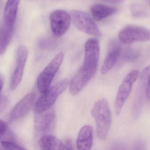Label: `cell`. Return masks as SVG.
Masks as SVG:
<instances>
[{
  "mask_svg": "<svg viewBox=\"0 0 150 150\" xmlns=\"http://www.w3.org/2000/svg\"><path fill=\"white\" fill-rule=\"evenodd\" d=\"M84 60L78 73L90 81L95 75L99 58L100 47L96 38H91L84 45Z\"/></svg>",
  "mask_w": 150,
  "mask_h": 150,
  "instance_id": "obj_1",
  "label": "cell"
},
{
  "mask_svg": "<svg viewBox=\"0 0 150 150\" xmlns=\"http://www.w3.org/2000/svg\"><path fill=\"white\" fill-rule=\"evenodd\" d=\"M92 114L96 121L97 134L98 139L105 140L107 136L111 123V114L107 100H98L93 107Z\"/></svg>",
  "mask_w": 150,
  "mask_h": 150,
  "instance_id": "obj_2",
  "label": "cell"
},
{
  "mask_svg": "<svg viewBox=\"0 0 150 150\" xmlns=\"http://www.w3.org/2000/svg\"><path fill=\"white\" fill-rule=\"evenodd\" d=\"M69 82L67 79L61 80L42 93L34 105L35 113H40L51 108L59 96L67 89Z\"/></svg>",
  "mask_w": 150,
  "mask_h": 150,
  "instance_id": "obj_3",
  "label": "cell"
},
{
  "mask_svg": "<svg viewBox=\"0 0 150 150\" xmlns=\"http://www.w3.org/2000/svg\"><path fill=\"white\" fill-rule=\"evenodd\" d=\"M139 75V71L136 70L130 71L124 77L121 84L120 85L115 98V108L116 115H120L129 97L133 85L136 81Z\"/></svg>",
  "mask_w": 150,
  "mask_h": 150,
  "instance_id": "obj_4",
  "label": "cell"
},
{
  "mask_svg": "<svg viewBox=\"0 0 150 150\" xmlns=\"http://www.w3.org/2000/svg\"><path fill=\"white\" fill-rule=\"evenodd\" d=\"M64 58L63 53L61 52L56 55L39 76L37 85L39 91L41 93L50 87L51 82L61 65Z\"/></svg>",
  "mask_w": 150,
  "mask_h": 150,
  "instance_id": "obj_5",
  "label": "cell"
},
{
  "mask_svg": "<svg viewBox=\"0 0 150 150\" xmlns=\"http://www.w3.org/2000/svg\"><path fill=\"white\" fill-rule=\"evenodd\" d=\"M70 15L74 25L80 31L92 36H101L99 28L87 13L74 10L71 11Z\"/></svg>",
  "mask_w": 150,
  "mask_h": 150,
  "instance_id": "obj_6",
  "label": "cell"
},
{
  "mask_svg": "<svg viewBox=\"0 0 150 150\" xmlns=\"http://www.w3.org/2000/svg\"><path fill=\"white\" fill-rule=\"evenodd\" d=\"M50 26L54 35L57 37L63 36L67 31L71 24V16L64 10L54 11L49 16Z\"/></svg>",
  "mask_w": 150,
  "mask_h": 150,
  "instance_id": "obj_7",
  "label": "cell"
},
{
  "mask_svg": "<svg viewBox=\"0 0 150 150\" xmlns=\"http://www.w3.org/2000/svg\"><path fill=\"white\" fill-rule=\"evenodd\" d=\"M119 38L125 44L149 41L150 40V31L142 26H127L120 32Z\"/></svg>",
  "mask_w": 150,
  "mask_h": 150,
  "instance_id": "obj_8",
  "label": "cell"
},
{
  "mask_svg": "<svg viewBox=\"0 0 150 150\" xmlns=\"http://www.w3.org/2000/svg\"><path fill=\"white\" fill-rule=\"evenodd\" d=\"M28 55V50L26 47L24 45L18 47L17 51L16 67L10 83V87L11 90H15L21 82Z\"/></svg>",
  "mask_w": 150,
  "mask_h": 150,
  "instance_id": "obj_9",
  "label": "cell"
},
{
  "mask_svg": "<svg viewBox=\"0 0 150 150\" xmlns=\"http://www.w3.org/2000/svg\"><path fill=\"white\" fill-rule=\"evenodd\" d=\"M35 99V92H31L25 95L13 107L10 114V121H16L26 116L32 108Z\"/></svg>",
  "mask_w": 150,
  "mask_h": 150,
  "instance_id": "obj_10",
  "label": "cell"
},
{
  "mask_svg": "<svg viewBox=\"0 0 150 150\" xmlns=\"http://www.w3.org/2000/svg\"><path fill=\"white\" fill-rule=\"evenodd\" d=\"M55 119V111L51 107L40 113L35 114L34 127L38 132H46L52 127Z\"/></svg>",
  "mask_w": 150,
  "mask_h": 150,
  "instance_id": "obj_11",
  "label": "cell"
},
{
  "mask_svg": "<svg viewBox=\"0 0 150 150\" xmlns=\"http://www.w3.org/2000/svg\"><path fill=\"white\" fill-rule=\"evenodd\" d=\"M93 129L90 126H85L81 128L79 133L76 140L78 149L89 150L93 146Z\"/></svg>",
  "mask_w": 150,
  "mask_h": 150,
  "instance_id": "obj_12",
  "label": "cell"
},
{
  "mask_svg": "<svg viewBox=\"0 0 150 150\" xmlns=\"http://www.w3.org/2000/svg\"><path fill=\"white\" fill-rule=\"evenodd\" d=\"M120 48L119 46L114 45L110 48L101 67V74H107L115 65L120 58Z\"/></svg>",
  "mask_w": 150,
  "mask_h": 150,
  "instance_id": "obj_13",
  "label": "cell"
},
{
  "mask_svg": "<svg viewBox=\"0 0 150 150\" xmlns=\"http://www.w3.org/2000/svg\"><path fill=\"white\" fill-rule=\"evenodd\" d=\"M20 0H8L4 10V23L14 26L16 18Z\"/></svg>",
  "mask_w": 150,
  "mask_h": 150,
  "instance_id": "obj_14",
  "label": "cell"
},
{
  "mask_svg": "<svg viewBox=\"0 0 150 150\" xmlns=\"http://www.w3.org/2000/svg\"><path fill=\"white\" fill-rule=\"evenodd\" d=\"M14 28V26H9L4 22L0 26V55L6 52L12 40Z\"/></svg>",
  "mask_w": 150,
  "mask_h": 150,
  "instance_id": "obj_15",
  "label": "cell"
},
{
  "mask_svg": "<svg viewBox=\"0 0 150 150\" xmlns=\"http://www.w3.org/2000/svg\"><path fill=\"white\" fill-rule=\"evenodd\" d=\"M38 144L42 150H67L65 143L53 136H43L40 140Z\"/></svg>",
  "mask_w": 150,
  "mask_h": 150,
  "instance_id": "obj_16",
  "label": "cell"
},
{
  "mask_svg": "<svg viewBox=\"0 0 150 150\" xmlns=\"http://www.w3.org/2000/svg\"><path fill=\"white\" fill-rule=\"evenodd\" d=\"M115 8L103 4H95L91 6V12L95 21H99L113 15L116 12Z\"/></svg>",
  "mask_w": 150,
  "mask_h": 150,
  "instance_id": "obj_17",
  "label": "cell"
},
{
  "mask_svg": "<svg viewBox=\"0 0 150 150\" xmlns=\"http://www.w3.org/2000/svg\"><path fill=\"white\" fill-rule=\"evenodd\" d=\"M0 141H10L14 142L15 136L11 132L7 123L0 119Z\"/></svg>",
  "mask_w": 150,
  "mask_h": 150,
  "instance_id": "obj_18",
  "label": "cell"
},
{
  "mask_svg": "<svg viewBox=\"0 0 150 150\" xmlns=\"http://www.w3.org/2000/svg\"><path fill=\"white\" fill-rule=\"evenodd\" d=\"M24 150L25 149L13 142L1 141L0 150Z\"/></svg>",
  "mask_w": 150,
  "mask_h": 150,
  "instance_id": "obj_19",
  "label": "cell"
},
{
  "mask_svg": "<svg viewBox=\"0 0 150 150\" xmlns=\"http://www.w3.org/2000/svg\"><path fill=\"white\" fill-rule=\"evenodd\" d=\"M3 86V81L2 79L0 77V112H2L6 108L8 103V98L2 94Z\"/></svg>",
  "mask_w": 150,
  "mask_h": 150,
  "instance_id": "obj_20",
  "label": "cell"
},
{
  "mask_svg": "<svg viewBox=\"0 0 150 150\" xmlns=\"http://www.w3.org/2000/svg\"><path fill=\"white\" fill-rule=\"evenodd\" d=\"M131 9L133 15L135 16H144V15H146V12L144 9L138 4H134L131 7Z\"/></svg>",
  "mask_w": 150,
  "mask_h": 150,
  "instance_id": "obj_21",
  "label": "cell"
},
{
  "mask_svg": "<svg viewBox=\"0 0 150 150\" xmlns=\"http://www.w3.org/2000/svg\"><path fill=\"white\" fill-rule=\"evenodd\" d=\"M145 97L148 104L150 106V73L147 79L145 91Z\"/></svg>",
  "mask_w": 150,
  "mask_h": 150,
  "instance_id": "obj_22",
  "label": "cell"
},
{
  "mask_svg": "<svg viewBox=\"0 0 150 150\" xmlns=\"http://www.w3.org/2000/svg\"><path fill=\"white\" fill-rule=\"evenodd\" d=\"M102 1H106L112 3H120L124 0H102Z\"/></svg>",
  "mask_w": 150,
  "mask_h": 150,
  "instance_id": "obj_23",
  "label": "cell"
},
{
  "mask_svg": "<svg viewBox=\"0 0 150 150\" xmlns=\"http://www.w3.org/2000/svg\"></svg>",
  "mask_w": 150,
  "mask_h": 150,
  "instance_id": "obj_24",
  "label": "cell"
}]
</instances>
